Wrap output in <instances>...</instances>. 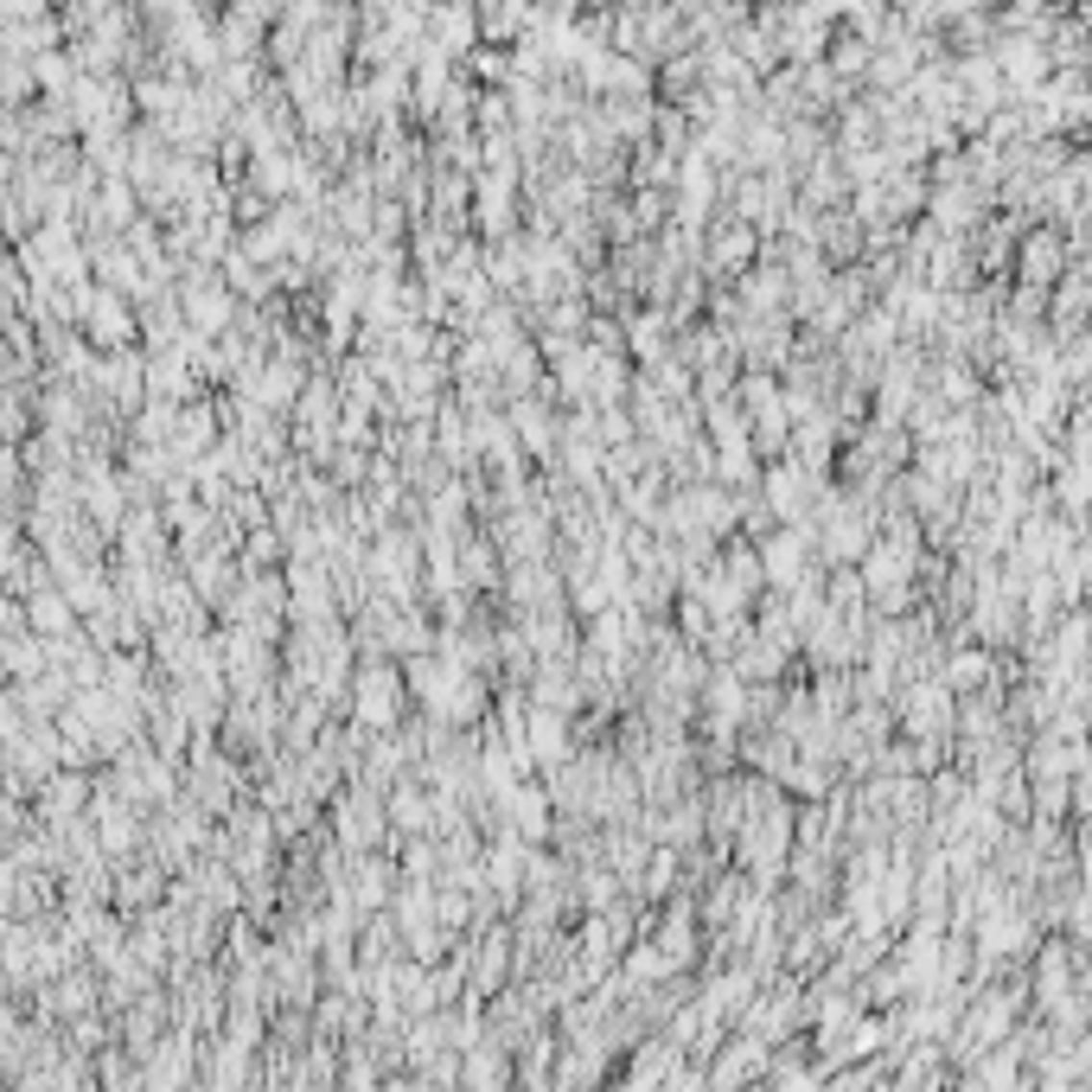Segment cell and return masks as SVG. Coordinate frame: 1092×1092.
I'll return each mask as SVG.
<instances>
[{
  "label": "cell",
  "mask_w": 1092,
  "mask_h": 1092,
  "mask_svg": "<svg viewBox=\"0 0 1092 1092\" xmlns=\"http://www.w3.org/2000/svg\"><path fill=\"white\" fill-rule=\"evenodd\" d=\"M359 716L377 722V729H390V722H396V678H390V671H364V678H359Z\"/></svg>",
  "instance_id": "1"
},
{
  "label": "cell",
  "mask_w": 1092,
  "mask_h": 1092,
  "mask_svg": "<svg viewBox=\"0 0 1092 1092\" xmlns=\"http://www.w3.org/2000/svg\"><path fill=\"white\" fill-rule=\"evenodd\" d=\"M760 1048H767V1041H741V1048H729V1055L716 1060V1074H709V1080H716V1086H729V1080L760 1074Z\"/></svg>",
  "instance_id": "2"
},
{
  "label": "cell",
  "mask_w": 1092,
  "mask_h": 1092,
  "mask_svg": "<svg viewBox=\"0 0 1092 1092\" xmlns=\"http://www.w3.org/2000/svg\"><path fill=\"white\" fill-rule=\"evenodd\" d=\"M767 492H773V511H799L806 505V473L799 466H780V473H767Z\"/></svg>",
  "instance_id": "3"
},
{
  "label": "cell",
  "mask_w": 1092,
  "mask_h": 1092,
  "mask_svg": "<svg viewBox=\"0 0 1092 1092\" xmlns=\"http://www.w3.org/2000/svg\"><path fill=\"white\" fill-rule=\"evenodd\" d=\"M1080 307H1086V275H1067V287H1060V333H1074V320H1080Z\"/></svg>",
  "instance_id": "4"
},
{
  "label": "cell",
  "mask_w": 1092,
  "mask_h": 1092,
  "mask_svg": "<svg viewBox=\"0 0 1092 1092\" xmlns=\"http://www.w3.org/2000/svg\"><path fill=\"white\" fill-rule=\"evenodd\" d=\"M939 390H946L952 403H971V396H978V384H971V371H965V364L952 359L946 371H939Z\"/></svg>",
  "instance_id": "5"
},
{
  "label": "cell",
  "mask_w": 1092,
  "mask_h": 1092,
  "mask_svg": "<svg viewBox=\"0 0 1092 1092\" xmlns=\"http://www.w3.org/2000/svg\"><path fill=\"white\" fill-rule=\"evenodd\" d=\"M511 811H518V824L531 831V837H543V799L537 792H511Z\"/></svg>",
  "instance_id": "6"
},
{
  "label": "cell",
  "mask_w": 1092,
  "mask_h": 1092,
  "mask_svg": "<svg viewBox=\"0 0 1092 1092\" xmlns=\"http://www.w3.org/2000/svg\"><path fill=\"white\" fill-rule=\"evenodd\" d=\"M390 811H396V824H429V806H422L415 792H396V799H390Z\"/></svg>",
  "instance_id": "7"
},
{
  "label": "cell",
  "mask_w": 1092,
  "mask_h": 1092,
  "mask_svg": "<svg viewBox=\"0 0 1092 1092\" xmlns=\"http://www.w3.org/2000/svg\"><path fill=\"white\" fill-rule=\"evenodd\" d=\"M722 262H741V256H748V231H734V236H722Z\"/></svg>",
  "instance_id": "8"
}]
</instances>
